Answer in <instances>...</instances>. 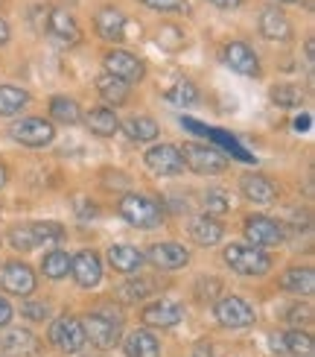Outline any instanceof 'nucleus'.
Instances as JSON below:
<instances>
[{"label": "nucleus", "instance_id": "1", "mask_svg": "<svg viewBox=\"0 0 315 357\" xmlns=\"http://www.w3.org/2000/svg\"><path fill=\"white\" fill-rule=\"evenodd\" d=\"M117 214L123 217L129 226H134V229H143V231H152V229H161L163 222V208H161V202L158 199H152V197H146V193H126L123 199L117 202Z\"/></svg>", "mask_w": 315, "mask_h": 357}, {"label": "nucleus", "instance_id": "2", "mask_svg": "<svg viewBox=\"0 0 315 357\" xmlns=\"http://www.w3.org/2000/svg\"><path fill=\"white\" fill-rule=\"evenodd\" d=\"M222 258L236 275H245V278H260L272 270V255L251 243H228Z\"/></svg>", "mask_w": 315, "mask_h": 357}, {"label": "nucleus", "instance_id": "3", "mask_svg": "<svg viewBox=\"0 0 315 357\" xmlns=\"http://www.w3.org/2000/svg\"><path fill=\"white\" fill-rule=\"evenodd\" d=\"M79 322H82L85 340H91L102 351L120 346V340H123V317H114L108 310H94V314H88Z\"/></svg>", "mask_w": 315, "mask_h": 357}, {"label": "nucleus", "instance_id": "4", "mask_svg": "<svg viewBox=\"0 0 315 357\" xmlns=\"http://www.w3.org/2000/svg\"><path fill=\"white\" fill-rule=\"evenodd\" d=\"M181 150V158H184V167L190 173H196V176H219L231 167V158L228 155H222L216 146H210V144H196V141H190L184 146H178Z\"/></svg>", "mask_w": 315, "mask_h": 357}, {"label": "nucleus", "instance_id": "5", "mask_svg": "<svg viewBox=\"0 0 315 357\" xmlns=\"http://www.w3.org/2000/svg\"><path fill=\"white\" fill-rule=\"evenodd\" d=\"M243 231H245V241L257 249H275L286 243V231L277 220L266 217V214H248L243 222Z\"/></svg>", "mask_w": 315, "mask_h": 357}, {"label": "nucleus", "instance_id": "6", "mask_svg": "<svg viewBox=\"0 0 315 357\" xmlns=\"http://www.w3.org/2000/svg\"><path fill=\"white\" fill-rule=\"evenodd\" d=\"M102 65H105V73H111L114 79L126 82V85H138V82H143V77H146L143 59L134 56V53H129V50H120V47L105 50Z\"/></svg>", "mask_w": 315, "mask_h": 357}, {"label": "nucleus", "instance_id": "7", "mask_svg": "<svg viewBox=\"0 0 315 357\" xmlns=\"http://www.w3.org/2000/svg\"><path fill=\"white\" fill-rule=\"evenodd\" d=\"M47 340H50V346L56 351H62V354H76L88 343L85 331H82V322L76 317H58V319H53L50 331H47Z\"/></svg>", "mask_w": 315, "mask_h": 357}, {"label": "nucleus", "instance_id": "8", "mask_svg": "<svg viewBox=\"0 0 315 357\" xmlns=\"http://www.w3.org/2000/svg\"><path fill=\"white\" fill-rule=\"evenodd\" d=\"M9 135L18 144H24V146H33V150H38V146L53 144L56 126L50 121H44V117H21V121H15L9 126Z\"/></svg>", "mask_w": 315, "mask_h": 357}, {"label": "nucleus", "instance_id": "9", "mask_svg": "<svg viewBox=\"0 0 315 357\" xmlns=\"http://www.w3.org/2000/svg\"><path fill=\"white\" fill-rule=\"evenodd\" d=\"M213 317L222 328H248V325L257 322L254 307L245 299H239V296H222L213 305Z\"/></svg>", "mask_w": 315, "mask_h": 357}, {"label": "nucleus", "instance_id": "10", "mask_svg": "<svg viewBox=\"0 0 315 357\" xmlns=\"http://www.w3.org/2000/svg\"><path fill=\"white\" fill-rule=\"evenodd\" d=\"M146 167L155 176H181L184 173V158L175 144H155L143 153Z\"/></svg>", "mask_w": 315, "mask_h": 357}, {"label": "nucleus", "instance_id": "11", "mask_svg": "<svg viewBox=\"0 0 315 357\" xmlns=\"http://www.w3.org/2000/svg\"><path fill=\"white\" fill-rule=\"evenodd\" d=\"M35 284L38 281H35L33 266L24 261H6L3 270H0V287L12 296H33Z\"/></svg>", "mask_w": 315, "mask_h": 357}, {"label": "nucleus", "instance_id": "12", "mask_svg": "<svg viewBox=\"0 0 315 357\" xmlns=\"http://www.w3.org/2000/svg\"><path fill=\"white\" fill-rule=\"evenodd\" d=\"M70 275L76 278V284L91 290L102 281V258L94 249H82L76 255H70Z\"/></svg>", "mask_w": 315, "mask_h": 357}, {"label": "nucleus", "instance_id": "13", "mask_svg": "<svg viewBox=\"0 0 315 357\" xmlns=\"http://www.w3.org/2000/svg\"><path fill=\"white\" fill-rule=\"evenodd\" d=\"M222 59L231 70L243 73V77H254V79L260 77V59L245 41H228L222 47Z\"/></svg>", "mask_w": 315, "mask_h": 357}, {"label": "nucleus", "instance_id": "14", "mask_svg": "<svg viewBox=\"0 0 315 357\" xmlns=\"http://www.w3.org/2000/svg\"><path fill=\"white\" fill-rule=\"evenodd\" d=\"M143 258H149L163 273H175V270H184L190 264V252L175 241H163V243H152V249H149Z\"/></svg>", "mask_w": 315, "mask_h": 357}, {"label": "nucleus", "instance_id": "15", "mask_svg": "<svg viewBox=\"0 0 315 357\" xmlns=\"http://www.w3.org/2000/svg\"><path fill=\"white\" fill-rule=\"evenodd\" d=\"M44 29L58 38V41H65V44H76L82 38V29L76 24V18L67 12V9H58V6H47V18H44Z\"/></svg>", "mask_w": 315, "mask_h": 357}, {"label": "nucleus", "instance_id": "16", "mask_svg": "<svg viewBox=\"0 0 315 357\" xmlns=\"http://www.w3.org/2000/svg\"><path fill=\"white\" fill-rule=\"evenodd\" d=\"M239 193L254 202V205H272L277 199V188L272 178H266L260 173H245L243 178H239Z\"/></svg>", "mask_w": 315, "mask_h": 357}, {"label": "nucleus", "instance_id": "17", "mask_svg": "<svg viewBox=\"0 0 315 357\" xmlns=\"http://www.w3.org/2000/svg\"><path fill=\"white\" fill-rule=\"evenodd\" d=\"M140 319H143V325H149V328H172V325H178L184 319V310H181V305L161 299V302L146 305Z\"/></svg>", "mask_w": 315, "mask_h": 357}, {"label": "nucleus", "instance_id": "18", "mask_svg": "<svg viewBox=\"0 0 315 357\" xmlns=\"http://www.w3.org/2000/svg\"><path fill=\"white\" fill-rule=\"evenodd\" d=\"M260 33L268 41H289L292 38V21L286 12L277 6H263L260 9Z\"/></svg>", "mask_w": 315, "mask_h": 357}, {"label": "nucleus", "instance_id": "19", "mask_svg": "<svg viewBox=\"0 0 315 357\" xmlns=\"http://www.w3.org/2000/svg\"><path fill=\"white\" fill-rule=\"evenodd\" d=\"M108 266L114 273H120V275H138L140 273V266H143V252L138 249V246H129V243H117V246H111L108 249Z\"/></svg>", "mask_w": 315, "mask_h": 357}, {"label": "nucleus", "instance_id": "20", "mask_svg": "<svg viewBox=\"0 0 315 357\" xmlns=\"http://www.w3.org/2000/svg\"><path fill=\"white\" fill-rule=\"evenodd\" d=\"M94 26H97V36L105 38V41H123L126 36V15L120 12L117 6H102L94 18Z\"/></svg>", "mask_w": 315, "mask_h": 357}, {"label": "nucleus", "instance_id": "21", "mask_svg": "<svg viewBox=\"0 0 315 357\" xmlns=\"http://www.w3.org/2000/svg\"><path fill=\"white\" fill-rule=\"evenodd\" d=\"M6 357H38L41 354V343L33 331L26 328H15L3 337V343H0Z\"/></svg>", "mask_w": 315, "mask_h": 357}, {"label": "nucleus", "instance_id": "22", "mask_svg": "<svg viewBox=\"0 0 315 357\" xmlns=\"http://www.w3.org/2000/svg\"><path fill=\"white\" fill-rule=\"evenodd\" d=\"M126 357H161V340L149 328H134L123 340Z\"/></svg>", "mask_w": 315, "mask_h": 357}, {"label": "nucleus", "instance_id": "23", "mask_svg": "<svg viewBox=\"0 0 315 357\" xmlns=\"http://www.w3.org/2000/svg\"><path fill=\"white\" fill-rule=\"evenodd\" d=\"M190 237L196 241L199 246L210 249V246H216L222 243V237H225V226L216 220V217H210V214H202V217H193L190 222Z\"/></svg>", "mask_w": 315, "mask_h": 357}, {"label": "nucleus", "instance_id": "24", "mask_svg": "<svg viewBox=\"0 0 315 357\" xmlns=\"http://www.w3.org/2000/svg\"><path fill=\"white\" fill-rule=\"evenodd\" d=\"M280 287L292 296H312L315 290V270L312 266H289L280 278Z\"/></svg>", "mask_w": 315, "mask_h": 357}, {"label": "nucleus", "instance_id": "25", "mask_svg": "<svg viewBox=\"0 0 315 357\" xmlns=\"http://www.w3.org/2000/svg\"><path fill=\"white\" fill-rule=\"evenodd\" d=\"M85 126L97 138H114L120 132V121H117L114 109H91L85 114Z\"/></svg>", "mask_w": 315, "mask_h": 357}, {"label": "nucleus", "instance_id": "26", "mask_svg": "<svg viewBox=\"0 0 315 357\" xmlns=\"http://www.w3.org/2000/svg\"><path fill=\"white\" fill-rule=\"evenodd\" d=\"M120 129H123L126 135H129L131 141H138V144L155 141L158 132H161L158 121H155V117H149V114H134V117H129L126 123H120Z\"/></svg>", "mask_w": 315, "mask_h": 357}, {"label": "nucleus", "instance_id": "27", "mask_svg": "<svg viewBox=\"0 0 315 357\" xmlns=\"http://www.w3.org/2000/svg\"><path fill=\"white\" fill-rule=\"evenodd\" d=\"M29 106V91L18 85H0V117H15Z\"/></svg>", "mask_w": 315, "mask_h": 357}, {"label": "nucleus", "instance_id": "28", "mask_svg": "<svg viewBox=\"0 0 315 357\" xmlns=\"http://www.w3.org/2000/svg\"><path fill=\"white\" fill-rule=\"evenodd\" d=\"M50 117L56 123H62V126H76L82 121V112H79V102L73 100V97H53L50 100Z\"/></svg>", "mask_w": 315, "mask_h": 357}, {"label": "nucleus", "instance_id": "29", "mask_svg": "<svg viewBox=\"0 0 315 357\" xmlns=\"http://www.w3.org/2000/svg\"><path fill=\"white\" fill-rule=\"evenodd\" d=\"M97 91H99V97H102L105 102H111V106H126V100H129V85L120 82V79H114L111 73H99Z\"/></svg>", "mask_w": 315, "mask_h": 357}, {"label": "nucleus", "instance_id": "30", "mask_svg": "<svg viewBox=\"0 0 315 357\" xmlns=\"http://www.w3.org/2000/svg\"><path fill=\"white\" fill-rule=\"evenodd\" d=\"M155 293V284L149 278L143 275H131L123 287H120V302H126V305H134V302H143L146 296H152Z\"/></svg>", "mask_w": 315, "mask_h": 357}, {"label": "nucleus", "instance_id": "31", "mask_svg": "<svg viewBox=\"0 0 315 357\" xmlns=\"http://www.w3.org/2000/svg\"><path fill=\"white\" fill-rule=\"evenodd\" d=\"M163 97H167V102H172V106H178V109H187V106H196L199 102V88L193 85L190 79H178Z\"/></svg>", "mask_w": 315, "mask_h": 357}, {"label": "nucleus", "instance_id": "32", "mask_svg": "<svg viewBox=\"0 0 315 357\" xmlns=\"http://www.w3.org/2000/svg\"><path fill=\"white\" fill-rule=\"evenodd\" d=\"M41 273L47 275V278H53V281L65 278V275L70 273V255H67V252H62V249L47 252V255H44V261H41Z\"/></svg>", "mask_w": 315, "mask_h": 357}, {"label": "nucleus", "instance_id": "33", "mask_svg": "<svg viewBox=\"0 0 315 357\" xmlns=\"http://www.w3.org/2000/svg\"><path fill=\"white\" fill-rule=\"evenodd\" d=\"M283 343H286V354H292V357H312V351H315L312 337L304 328H292L289 334H283Z\"/></svg>", "mask_w": 315, "mask_h": 357}, {"label": "nucleus", "instance_id": "34", "mask_svg": "<svg viewBox=\"0 0 315 357\" xmlns=\"http://www.w3.org/2000/svg\"><path fill=\"white\" fill-rule=\"evenodd\" d=\"M29 229H33L35 234V243H62L65 241V226L62 222H56V220H44V222H29Z\"/></svg>", "mask_w": 315, "mask_h": 357}, {"label": "nucleus", "instance_id": "35", "mask_svg": "<svg viewBox=\"0 0 315 357\" xmlns=\"http://www.w3.org/2000/svg\"><path fill=\"white\" fill-rule=\"evenodd\" d=\"M272 102H275V106H280V109H295V106H301V102H304V94H301V88L283 82V85L272 88Z\"/></svg>", "mask_w": 315, "mask_h": 357}, {"label": "nucleus", "instance_id": "36", "mask_svg": "<svg viewBox=\"0 0 315 357\" xmlns=\"http://www.w3.org/2000/svg\"><path fill=\"white\" fill-rule=\"evenodd\" d=\"M202 202H204V211L207 214H228L231 211V197L228 190L222 188H210L202 193Z\"/></svg>", "mask_w": 315, "mask_h": 357}, {"label": "nucleus", "instance_id": "37", "mask_svg": "<svg viewBox=\"0 0 315 357\" xmlns=\"http://www.w3.org/2000/svg\"><path fill=\"white\" fill-rule=\"evenodd\" d=\"M6 241H9L12 249H18V252H29V249L38 246V243H35V234H33V229H29V226H15V229H9Z\"/></svg>", "mask_w": 315, "mask_h": 357}, {"label": "nucleus", "instance_id": "38", "mask_svg": "<svg viewBox=\"0 0 315 357\" xmlns=\"http://www.w3.org/2000/svg\"><path fill=\"white\" fill-rule=\"evenodd\" d=\"M219 290H222V281L216 275H202L196 281V299L199 302H213L219 296Z\"/></svg>", "mask_w": 315, "mask_h": 357}, {"label": "nucleus", "instance_id": "39", "mask_svg": "<svg viewBox=\"0 0 315 357\" xmlns=\"http://www.w3.org/2000/svg\"><path fill=\"white\" fill-rule=\"evenodd\" d=\"M283 319H286L292 328H304V325H309V319H312V310H309V305H301V302H295V305H289L286 307V314H283Z\"/></svg>", "mask_w": 315, "mask_h": 357}, {"label": "nucleus", "instance_id": "40", "mask_svg": "<svg viewBox=\"0 0 315 357\" xmlns=\"http://www.w3.org/2000/svg\"><path fill=\"white\" fill-rule=\"evenodd\" d=\"M21 314L33 322H44V319H50V305L47 302H24Z\"/></svg>", "mask_w": 315, "mask_h": 357}, {"label": "nucleus", "instance_id": "41", "mask_svg": "<svg viewBox=\"0 0 315 357\" xmlns=\"http://www.w3.org/2000/svg\"><path fill=\"white\" fill-rule=\"evenodd\" d=\"M149 9H155V12H190V3L187 0H155V3H149Z\"/></svg>", "mask_w": 315, "mask_h": 357}, {"label": "nucleus", "instance_id": "42", "mask_svg": "<svg viewBox=\"0 0 315 357\" xmlns=\"http://www.w3.org/2000/svg\"><path fill=\"white\" fill-rule=\"evenodd\" d=\"M12 317H15V307L9 305L6 296H0V328H6V325L12 322Z\"/></svg>", "mask_w": 315, "mask_h": 357}, {"label": "nucleus", "instance_id": "43", "mask_svg": "<svg viewBox=\"0 0 315 357\" xmlns=\"http://www.w3.org/2000/svg\"><path fill=\"white\" fill-rule=\"evenodd\" d=\"M210 6H216V9H225V12H234L243 6V0H207Z\"/></svg>", "mask_w": 315, "mask_h": 357}, {"label": "nucleus", "instance_id": "44", "mask_svg": "<svg viewBox=\"0 0 315 357\" xmlns=\"http://www.w3.org/2000/svg\"><path fill=\"white\" fill-rule=\"evenodd\" d=\"M76 211H79L82 220H91V217H97V205H94V202H91V205H85L82 199H76Z\"/></svg>", "mask_w": 315, "mask_h": 357}, {"label": "nucleus", "instance_id": "45", "mask_svg": "<svg viewBox=\"0 0 315 357\" xmlns=\"http://www.w3.org/2000/svg\"><path fill=\"white\" fill-rule=\"evenodd\" d=\"M268 346H272V351H277V354H286V343H283V334H272Z\"/></svg>", "mask_w": 315, "mask_h": 357}, {"label": "nucleus", "instance_id": "46", "mask_svg": "<svg viewBox=\"0 0 315 357\" xmlns=\"http://www.w3.org/2000/svg\"><path fill=\"white\" fill-rule=\"evenodd\" d=\"M9 38H12V29H9L6 18H0V47H3V44H9Z\"/></svg>", "mask_w": 315, "mask_h": 357}, {"label": "nucleus", "instance_id": "47", "mask_svg": "<svg viewBox=\"0 0 315 357\" xmlns=\"http://www.w3.org/2000/svg\"><path fill=\"white\" fill-rule=\"evenodd\" d=\"M193 357H216V354H213V349H210V346H199L196 351H193Z\"/></svg>", "mask_w": 315, "mask_h": 357}, {"label": "nucleus", "instance_id": "48", "mask_svg": "<svg viewBox=\"0 0 315 357\" xmlns=\"http://www.w3.org/2000/svg\"><path fill=\"white\" fill-rule=\"evenodd\" d=\"M304 53H307V56H304V59H307V65H312V59H315V56H312V53H315V44H312V38L307 41V47H304Z\"/></svg>", "mask_w": 315, "mask_h": 357}, {"label": "nucleus", "instance_id": "49", "mask_svg": "<svg viewBox=\"0 0 315 357\" xmlns=\"http://www.w3.org/2000/svg\"><path fill=\"white\" fill-rule=\"evenodd\" d=\"M6 182H9V170H6V165H0V190L6 188Z\"/></svg>", "mask_w": 315, "mask_h": 357}, {"label": "nucleus", "instance_id": "50", "mask_svg": "<svg viewBox=\"0 0 315 357\" xmlns=\"http://www.w3.org/2000/svg\"><path fill=\"white\" fill-rule=\"evenodd\" d=\"M307 123H309V117H298V121H295V129H309Z\"/></svg>", "mask_w": 315, "mask_h": 357}, {"label": "nucleus", "instance_id": "51", "mask_svg": "<svg viewBox=\"0 0 315 357\" xmlns=\"http://www.w3.org/2000/svg\"><path fill=\"white\" fill-rule=\"evenodd\" d=\"M280 3H295V0H280Z\"/></svg>", "mask_w": 315, "mask_h": 357}, {"label": "nucleus", "instance_id": "52", "mask_svg": "<svg viewBox=\"0 0 315 357\" xmlns=\"http://www.w3.org/2000/svg\"><path fill=\"white\" fill-rule=\"evenodd\" d=\"M143 3H146V6H149V3H155V0H143Z\"/></svg>", "mask_w": 315, "mask_h": 357}]
</instances>
